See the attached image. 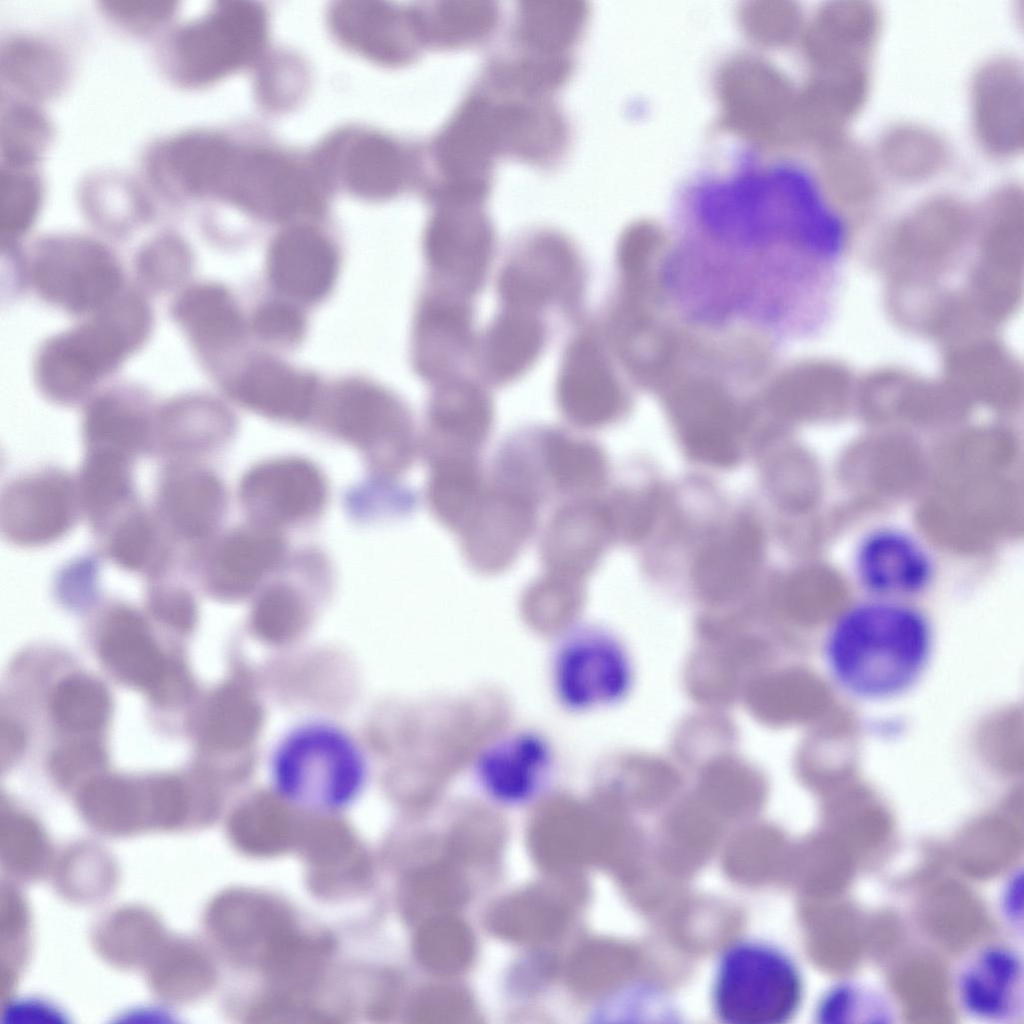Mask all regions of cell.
<instances>
[{"mask_svg":"<svg viewBox=\"0 0 1024 1024\" xmlns=\"http://www.w3.org/2000/svg\"><path fill=\"white\" fill-rule=\"evenodd\" d=\"M583 591L584 581L545 571L526 588L524 604L534 617L547 611L567 617L578 609Z\"/></svg>","mask_w":1024,"mask_h":1024,"instance_id":"obj_48","label":"cell"},{"mask_svg":"<svg viewBox=\"0 0 1024 1024\" xmlns=\"http://www.w3.org/2000/svg\"><path fill=\"white\" fill-rule=\"evenodd\" d=\"M424 253L434 286L473 299L493 261V226L474 204H444L428 223Z\"/></svg>","mask_w":1024,"mask_h":1024,"instance_id":"obj_9","label":"cell"},{"mask_svg":"<svg viewBox=\"0 0 1024 1024\" xmlns=\"http://www.w3.org/2000/svg\"><path fill=\"white\" fill-rule=\"evenodd\" d=\"M29 277L41 299L86 317L125 290L122 268L114 253L100 241L82 235L40 240L30 257Z\"/></svg>","mask_w":1024,"mask_h":1024,"instance_id":"obj_6","label":"cell"},{"mask_svg":"<svg viewBox=\"0 0 1024 1024\" xmlns=\"http://www.w3.org/2000/svg\"><path fill=\"white\" fill-rule=\"evenodd\" d=\"M1016 63L996 60L978 74L973 89L976 133L983 146L1009 155L1022 145V80Z\"/></svg>","mask_w":1024,"mask_h":1024,"instance_id":"obj_27","label":"cell"},{"mask_svg":"<svg viewBox=\"0 0 1024 1024\" xmlns=\"http://www.w3.org/2000/svg\"><path fill=\"white\" fill-rule=\"evenodd\" d=\"M233 397L264 416L299 421L311 412L317 395L315 379L276 361H261L231 386Z\"/></svg>","mask_w":1024,"mask_h":1024,"instance_id":"obj_30","label":"cell"},{"mask_svg":"<svg viewBox=\"0 0 1024 1024\" xmlns=\"http://www.w3.org/2000/svg\"><path fill=\"white\" fill-rule=\"evenodd\" d=\"M261 21L249 9L220 8L175 30L161 56L170 78L184 86L216 79L259 38Z\"/></svg>","mask_w":1024,"mask_h":1024,"instance_id":"obj_10","label":"cell"},{"mask_svg":"<svg viewBox=\"0 0 1024 1024\" xmlns=\"http://www.w3.org/2000/svg\"><path fill=\"white\" fill-rule=\"evenodd\" d=\"M828 175L838 194L849 198L867 196L874 188V179L866 157L852 144L837 138L830 145Z\"/></svg>","mask_w":1024,"mask_h":1024,"instance_id":"obj_49","label":"cell"},{"mask_svg":"<svg viewBox=\"0 0 1024 1024\" xmlns=\"http://www.w3.org/2000/svg\"><path fill=\"white\" fill-rule=\"evenodd\" d=\"M146 787L149 822L163 828L180 825L187 812V795L182 785L174 779L159 778Z\"/></svg>","mask_w":1024,"mask_h":1024,"instance_id":"obj_51","label":"cell"},{"mask_svg":"<svg viewBox=\"0 0 1024 1024\" xmlns=\"http://www.w3.org/2000/svg\"><path fill=\"white\" fill-rule=\"evenodd\" d=\"M426 452L480 455L492 433L494 405L476 380L456 375L436 383L428 407Z\"/></svg>","mask_w":1024,"mask_h":1024,"instance_id":"obj_22","label":"cell"},{"mask_svg":"<svg viewBox=\"0 0 1024 1024\" xmlns=\"http://www.w3.org/2000/svg\"><path fill=\"white\" fill-rule=\"evenodd\" d=\"M549 683L565 711L587 714L611 708L630 694L635 669L624 642L610 630L592 624L565 629L549 659Z\"/></svg>","mask_w":1024,"mask_h":1024,"instance_id":"obj_5","label":"cell"},{"mask_svg":"<svg viewBox=\"0 0 1024 1024\" xmlns=\"http://www.w3.org/2000/svg\"><path fill=\"white\" fill-rule=\"evenodd\" d=\"M1021 884V873L1018 877L1013 875L1005 888L1002 899L1003 911L1007 920H1010L1016 926V921L1019 920L1021 922L1022 917Z\"/></svg>","mask_w":1024,"mask_h":1024,"instance_id":"obj_56","label":"cell"},{"mask_svg":"<svg viewBox=\"0 0 1024 1024\" xmlns=\"http://www.w3.org/2000/svg\"><path fill=\"white\" fill-rule=\"evenodd\" d=\"M225 509V489L211 471L188 460H174L163 471L157 516L171 536L202 543L217 529Z\"/></svg>","mask_w":1024,"mask_h":1024,"instance_id":"obj_20","label":"cell"},{"mask_svg":"<svg viewBox=\"0 0 1024 1024\" xmlns=\"http://www.w3.org/2000/svg\"><path fill=\"white\" fill-rule=\"evenodd\" d=\"M284 552L278 529L252 522L198 550L194 568L211 593L223 599H237L247 595L274 570Z\"/></svg>","mask_w":1024,"mask_h":1024,"instance_id":"obj_18","label":"cell"},{"mask_svg":"<svg viewBox=\"0 0 1024 1024\" xmlns=\"http://www.w3.org/2000/svg\"><path fill=\"white\" fill-rule=\"evenodd\" d=\"M609 535L603 503L571 499L554 511L542 534L540 556L545 571L585 582Z\"/></svg>","mask_w":1024,"mask_h":1024,"instance_id":"obj_24","label":"cell"},{"mask_svg":"<svg viewBox=\"0 0 1024 1024\" xmlns=\"http://www.w3.org/2000/svg\"><path fill=\"white\" fill-rule=\"evenodd\" d=\"M475 348L472 298L433 286L419 309L415 357L420 373L438 383L461 375Z\"/></svg>","mask_w":1024,"mask_h":1024,"instance_id":"obj_19","label":"cell"},{"mask_svg":"<svg viewBox=\"0 0 1024 1024\" xmlns=\"http://www.w3.org/2000/svg\"><path fill=\"white\" fill-rule=\"evenodd\" d=\"M52 706L54 714L65 727L87 731L103 725L109 712V699L97 683L74 678L58 686Z\"/></svg>","mask_w":1024,"mask_h":1024,"instance_id":"obj_43","label":"cell"},{"mask_svg":"<svg viewBox=\"0 0 1024 1024\" xmlns=\"http://www.w3.org/2000/svg\"><path fill=\"white\" fill-rule=\"evenodd\" d=\"M430 475L427 502L434 517L456 534L474 511L487 484L480 455L461 452L427 454Z\"/></svg>","mask_w":1024,"mask_h":1024,"instance_id":"obj_33","label":"cell"},{"mask_svg":"<svg viewBox=\"0 0 1024 1024\" xmlns=\"http://www.w3.org/2000/svg\"><path fill=\"white\" fill-rule=\"evenodd\" d=\"M301 595L288 584L268 587L257 600L254 616L260 628L282 632L300 624L304 617Z\"/></svg>","mask_w":1024,"mask_h":1024,"instance_id":"obj_50","label":"cell"},{"mask_svg":"<svg viewBox=\"0 0 1024 1024\" xmlns=\"http://www.w3.org/2000/svg\"><path fill=\"white\" fill-rule=\"evenodd\" d=\"M47 855L45 835L34 821L19 815L2 820V857L12 874L38 876L45 868Z\"/></svg>","mask_w":1024,"mask_h":1024,"instance_id":"obj_44","label":"cell"},{"mask_svg":"<svg viewBox=\"0 0 1024 1024\" xmlns=\"http://www.w3.org/2000/svg\"><path fill=\"white\" fill-rule=\"evenodd\" d=\"M101 653L117 675L144 689L155 700L175 702L188 691L184 675L164 658L144 623L130 611L121 610L111 616L102 637Z\"/></svg>","mask_w":1024,"mask_h":1024,"instance_id":"obj_21","label":"cell"},{"mask_svg":"<svg viewBox=\"0 0 1024 1024\" xmlns=\"http://www.w3.org/2000/svg\"><path fill=\"white\" fill-rule=\"evenodd\" d=\"M886 166L903 179H921L937 171L945 160V149L934 135L919 129H899L883 143Z\"/></svg>","mask_w":1024,"mask_h":1024,"instance_id":"obj_40","label":"cell"},{"mask_svg":"<svg viewBox=\"0 0 1024 1024\" xmlns=\"http://www.w3.org/2000/svg\"><path fill=\"white\" fill-rule=\"evenodd\" d=\"M817 1022L890 1023L895 1012L884 994L868 985L843 981L831 986L816 1008Z\"/></svg>","mask_w":1024,"mask_h":1024,"instance_id":"obj_38","label":"cell"},{"mask_svg":"<svg viewBox=\"0 0 1024 1024\" xmlns=\"http://www.w3.org/2000/svg\"><path fill=\"white\" fill-rule=\"evenodd\" d=\"M140 788L120 778H97L81 791L80 807L87 820L105 833H130L148 819L147 790Z\"/></svg>","mask_w":1024,"mask_h":1024,"instance_id":"obj_36","label":"cell"},{"mask_svg":"<svg viewBox=\"0 0 1024 1024\" xmlns=\"http://www.w3.org/2000/svg\"><path fill=\"white\" fill-rule=\"evenodd\" d=\"M254 328L259 336L277 343H291L304 330L301 313L293 306L282 302L263 305L254 317Z\"/></svg>","mask_w":1024,"mask_h":1024,"instance_id":"obj_52","label":"cell"},{"mask_svg":"<svg viewBox=\"0 0 1024 1024\" xmlns=\"http://www.w3.org/2000/svg\"><path fill=\"white\" fill-rule=\"evenodd\" d=\"M165 529L158 516L151 515L132 503L99 531L107 556L119 566L132 571H146L151 576L164 573L169 549L162 539Z\"/></svg>","mask_w":1024,"mask_h":1024,"instance_id":"obj_34","label":"cell"},{"mask_svg":"<svg viewBox=\"0 0 1024 1024\" xmlns=\"http://www.w3.org/2000/svg\"><path fill=\"white\" fill-rule=\"evenodd\" d=\"M879 31L877 10L864 2H836L820 14L813 51L823 71L863 69Z\"/></svg>","mask_w":1024,"mask_h":1024,"instance_id":"obj_32","label":"cell"},{"mask_svg":"<svg viewBox=\"0 0 1024 1024\" xmlns=\"http://www.w3.org/2000/svg\"><path fill=\"white\" fill-rule=\"evenodd\" d=\"M22 734L16 729L15 726L8 724L2 727L1 735V755L2 761L6 757L8 762L11 761L18 753V750L22 746Z\"/></svg>","mask_w":1024,"mask_h":1024,"instance_id":"obj_57","label":"cell"},{"mask_svg":"<svg viewBox=\"0 0 1024 1024\" xmlns=\"http://www.w3.org/2000/svg\"><path fill=\"white\" fill-rule=\"evenodd\" d=\"M103 762L102 751L94 744H74L59 750L52 760L55 776L70 782Z\"/></svg>","mask_w":1024,"mask_h":1024,"instance_id":"obj_54","label":"cell"},{"mask_svg":"<svg viewBox=\"0 0 1024 1024\" xmlns=\"http://www.w3.org/2000/svg\"><path fill=\"white\" fill-rule=\"evenodd\" d=\"M803 978L795 961L779 948L747 940L722 954L711 1001L727 1024H782L798 1011Z\"/></svg>","mask_w":1024,"mask_h":1024,"instance_id":"obj_4","label":"cell"},{"mask_svg":"<svg viewBox=\"0 0 1024 1024\" xmlns=\"http://www.w3.org/2000/svg\"><path fill=\"white\" fill-rule=\"evenodd\" d=\"M118 4V3H117ZM119 5V4H118ZM105 10L115 18L117 22H121L127 29L146 33L149 30H153L159 24L161 25L171 14L174 12V8L169 7V3H158L157 6L153 7V3L149 7L142 8H128V7H109Z\"/></svg>","mask_w":1024,"mask_h":1024,"instance_id":"obj_55","label":"cell"},{"mask_svg":"<svg viewBox=\"0 0 1024 1024\" xmlns=\"http://www.w3.org/2000/svg\"><path fill=\"white\" fill-rule=\"evenodd\" d=\"M370 761L362 743L345 726L328 718H309L289 727L268 758L275 794L294 806L337 812L364 792Z\"/></svg>","mask_w":1024,"mask_h":1024,"instance_id":"obj_3","label":"cell"},{"mask_svg":"<svg viewBox=\"0 0 1024 1024\" xmlns=\"http://www.w3.org/2000/svg\"><path fill=\"white\" fill-rule=\"evenodd\" d=\"M157 409L133 386H115L95 395L83 417L87 451L103 450L129 459L154 444Z\"/></svg>","mask_w":1024,"mask_h":1024,"instance_id":"obj_25","label":"cell"},{"mask_svg":"<svg viewBox=\"0 0 1024 1024\" xmlns=\"http://www.w3.org/2000/svg\"><path fill=\"white\" fill-rule=\"evenodd\" d=\"M130 465L113 452L87 451L76 481L82 511L98 530L135 502Z\"/></svg>","mask_w":1024,"mask_h":1024,"instance_id":"obj_35","label":"cell"},{"mask_svg":"<svg viewBox=\"0 0 1024 1024\" xmlns=\"http://www.w3.org/2000/svg\"><path fill=\"white\" fill-rule=\"evenodd\" d=\"M533 465L547 499L553 496L588 498L607 477L602 448L553 427L529 430Z\"/></svg>","mask_w":1024,"mask_h":1024,"instance_id":"obj_23","label":"cell"},{"mask_svg":"<svg viewBox=\"0 0 1024 1024\" xmlns=\"http://www.w3.org/2000/svg\"><path fill=\"white\" fill-rule=\"evenodd\" d=\"M137 274L143 285L163 292L178 287L188 278L192 256L178 235L164 232L141 248L136 258Z\"/></svg>","mask_w":1024,"mask_h":1024,"instance_id":"obj_41","label":"cell"},{"mask_svg":"<svg viewBox=\"0 0 1024 1024\" xmlns=\"http://www.w3.org/2000/svg\"><path fill=\"white\" fill-rule=\"evenodd\" d=\"M853 571L867 596L912 601L932 585L935 563L926 546L911 533L883 526L861 538L853 556Z\"/></svg>","mask_w":1024,"mask_h":1024,"instance_id":"obj_16","label":"cell"},{"mask_svg":"<svg viewBox=\"0 0 1024 1024\" xmlns=\"http://www.w3.org/2000/svg\"><path fill=\"white\" fill-rule=\"evenodd\" d=\"M556 400L563 416L582 429L603 427L622 414L626 392L603 332L587 328L570 340L558 372Z\"/></svg>","mask_w":1024,"mask_h":1024,"instance_id":"obj_12","label":"cell"},{"mask_svg":"<svg viewBox=\"0 0 1024 1024\" xmlns=\"http://www.w3.org/2000/svg\"><path fill=\"white\" fill-rule=\"evenodd\" d=\"M76 857L69 852L65 861V876L61 875V889L70 898L97 899L105 895L114 882V868L106 854L98 849H84L85 865H82L79 849ZM64 863V861H62Z\"/></svg>","mask_w":1024,"mask_h":1024,"instance_id":"obj_46","label":"cell"},{"mask_svg":"<svg viewBox=\"0 0 1024 1024\" xmlns=\"http://www.w3.org/2000/svg\"><path fill=\"white\" fill-rule=\"evenodd\" d=\"M586 272L576 246L560 233L539 231L520 240L497 278L500 307L544 317L549 308L571 314L582 303Z\"/></svg>","mask_w":1024,"mask_h":1024,"instance_id":"obj_7","label":"cell"},{"mask_svg":"<svg viewBox=\"0 0 1024 1024\" xmlns=\"http://www.w3.org/2000/svg\"><path fill=\"white\" fill-rule=\"evenodd\" d=\"M551 740L532 728H514L488 740L475 755L471 776L494 802L519 806L538 798L557 775Z\"/></svg>","mask_w":1024,"mask_h":1024,"instance_id":"obj_11","label":"cell"},{"mask_svg":"<svg viewBox=\"0 0 1024 1024\" xmlns=\"http://www.w3.org/2000/svg\"><path fill=\"white\" fill-rule=\"evenodd\" d=\"M240 498L254 523L278 529L318 514L327 499V485L321 471L308 460L278 458L245 474Z\"/></svg>","mask_w":1024,"mask_h":1024,"instance_id":"obj_15","label":"cell"},{"mask_svg":"<svg viewBox=\"0 0 1024 1024\" xmlns=\"http://www.w3.org/2000/svg\"><path fill=\"white\" fill-rule=\"evenodd\" d=\"M8 166L20 167L37 159L49 143L50 126L39 113L27 107H11L7 115Z\"/></svg>","mask_w":1024,"mask_h":1024,"instance_id":"obj_47","label":"cell"},{"mask_svg":"<svg viewBox=\"0 0 1024 1024\" xmlns=\"http://www.w3.org/2000/svg\"><path fill=\"white\" fill-rule=\"evenodd\" d=\"M155 956L149 975L155 991L175 1002L188 1001L195 988L194 955L188 942H173Z\"/></svg>","mask_w":1024,"mask_h":1024,"instance_id":"obj_45","label":"cell"},{"mask_svg":"<svg viewBox=\"0 0 1024 1024\" xmlns=\"http://www.w3.org/2000/svg\"><path fill=\"white\" fill-rule=\"evenodd\" d=\"M7 183H2L1 242L12 247L30 229L42 201L41 182L20 167L8 166Z\"/></svg>","mask_w":1024,"mask_h":1024,"instance_id":"obj_42","label":"cell"},{"mask_svg":"<svg viewBox=\"0 0 1024 1024\" xmlns=\"http://www.w3.org/2000/svg\"><path fill=\"white\" fill-rule=\"evenodd\" d=\"M955 996L961 1011L976 1021L1021 1022L1024 1014L1022 954L1002 943L978 948L957 970Z\"/></svg>","mask_w":1024,"mask_h":1024,"instance_id":"obj_17","label":"cell"},{"mask_svg":"<svg viewBox=\"0 0 1024 1024\" xmlns=\"http://www.w3.org/2000/svg\"><path fill=\"white\" fill-rule=\"evenodd\" d=\"M329 421L335 433L361 449L386 474L405 470L413 459L416 444L410 414L378 387L362 382L342 386L332 402Z\"/></svg>","mask_w":1024,"mask_h":1024,"instance_id":"obj_8","label":"cell"},{"mask_svg":"<svg viewBox=\"0 0 1024 1024\" xmlns=\"http://www.w3.org/2000/svg\"><path fill=\"white\" fill-rule=\"evenodd\" d=\"M82 510L76 479L56 468L39 469L10 482L1 500V527L9 541L42 546L65 534Z\"/></svg>","mask_w":1024,"mask_h":1024,"instance_id":"obj_13","label":"cell"},{"mask_svg":"<svg viewBox=\"0 0 1024 1024\" xmlns=\"http://www.w3.org/2000/svg\"><path fill=\"white\" fill-rule=\"evenodd\" d=\"M543 316L500 307L480 344V362L492 383L503 385L525 374L546 345Z\"/></svg>","mask_w":1024,"mask_h":1024,"instance_id":"obj_28","label":"cell"},{"mask_svg":"<svg viewBox=\"0 0 1024 1024\" xmlns=\"http://www.w3.org/2000/svg\"><path fill=\"white\" fill-rule=\"evenodd\" d=\"M933 649L932 623L912 601L867 596L832 622L823 657L842 691L880 702L911 690L924 675Z\"/></svg>","mask_w":1024,"mask_h":1024,"instance_id":"obj_1","label":"cell"},{"mask_svg":"<svg viewBox=\"0 0 1024 1024\" xmlns=\"http://www.w3.org/2000/svg\"><path fill=\"white\" fill-rule=\"evenodd\" d=\"M538 509L532 500L491 484L458 531L468 565L483 575L509 569L533 537Z\"/></svg>","mask_w":1024,"mask_h":1024,"instance_id":"obj_14","label":"cell"},{"mask_svg":"<svg viewBox=\"0 0 1024 1024\" xmlns=\"http://www.w3.org/2000/svg\"><path fill=\"white\" fill-rule=\"evenodd\" d=\"M7 72L10 81L25 83L40 95L57 91L66 79V63L62 55L38 41L13 40L7 50Z\"/></svg>","mask_w":1024,"mask_h":1024,"instance_id":"obj_39","label":"cell"},{"mask_svg":"<svg viewBox=\"0 0 1024 1024\" xmlns=\"http://www.w3.org/2000/svg\"><path fill=\"white\" fill-rule=\"evenodd\" d=\"M145 297L125 289L115 300L40 347L35 381L54 403L75 404L140 349L152 329Z\"/></svg>","mask_w":1024,"mask_h":1024,"instance_id":"obj_2","label":"cell"},{"mask_svg":"<svg viewBox=\"0 0 1024 1024\" xmlns=\"http://www.w3.org/2000/svg\"><path fill=\"white\" fill-rule=\"evenodd\" d=\"M152 607L157 616L167 623L186 629L195 618L193 599L180 586H163L154 591Z\"/></svg>","mask_w":1024,"mask_h":1024,"instance_id":"obj_53","label":"cell"},{"mask_svg":"<svg viewBox=\"0 0 1024 1024\" xmlns=\"http://www.w3.org/2000/svg\"><path fill=\"white\" fill-rule=\"evenodd\" d=\"M159 922L138 909L118 910L109 915L95 931V943L105 958L130 966L143 959L156 944Z\"/></svg>","mask_w":1024,"mask_h":1024,"instance_id":"obj_37","label":"cell"},{"mask_svg":"<svg viewBox=\"0 0 1024 1024\" xmlns=\"http://www.w3.org/2000/svg\"><path fill=\"white\" fill-rule=\"evenodd\" d=\"M229 428V416L219 403L201 395H183L157 408L154 444L178 460H189L219 445Z\"/></svg>","mask_w":1024,"mask_h":1024,"instance_id":"obj_29","label":"cell"},{"mask_svg":"<svg viewBox=\"0 0 1024 1024\" xmlns=\"http://www.w3.org/2000/svg\"><path fill=\"white\" fill-rule=\"evenodd\" d=\"M337 268L334 247L323 235L308 227L284 231L269 251L272 282L285 294L303 301L322 298L333 285Z\"/></svg>","mask_w":1024,"mask_h":1024,"instance_id":"obj_26","label":"cell"},{"mask_svg":"<svg viewBox=\"0 0 1024 1024\" xmlns=\"http://www.w3.org/2000/svg\"><path fill=\"white\" fill-rule=\"evenodd\" d=\"M172 315L201 356L228 348L243 335L241 313L228 290L218 284L184 289L173 304Z\"/></svg>","mask_w":1024,"mask_h":1024,"instance_id":"obj_31","label":"cell"}]
</instances>
